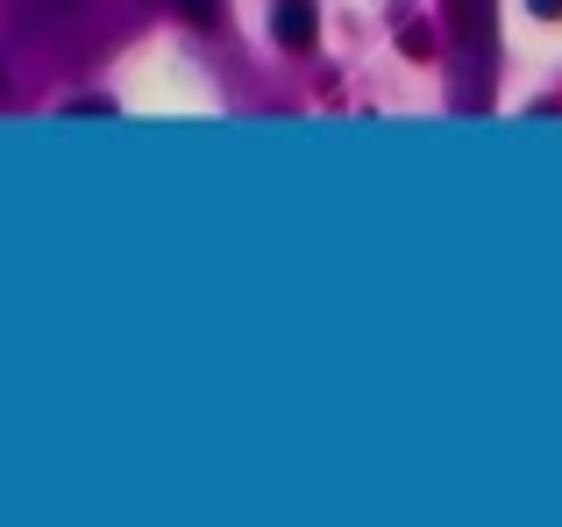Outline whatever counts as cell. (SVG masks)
Listing matches in <instances>:
<instances>
[{"instance_id": "7a4b0ae2", "label": "cell", "mask_w": 562, "mask_h": 527, "mask_svg": "<svg viewBox=\"0 0 562 527\" xmlns=\"http://www.w3.org/2000/svg\"><path fill=\"white\" fill-rule=\"evenodd\" d=\"M171 8H179L192 29H214V22H221V8H214V0H171Z\"/></svg>"}, {"instance_id": "6da1fadb", "label": "cell", "mask_w": 562, "mask_h": 527, "mask_svg": "<svg viewBox=\"0 0 562 527\" xmlns=\"http://www.w3.org/2000/svg\"><path fill=\"white\" fill-rule=\"evenodd\" d=\"M271 29H278V43H292V51H306V43H314V8H306V0H278Z\"/></svg>"}, {"instance_id": "3957f363", "label": "cell", "mask_w": 562, "mask_h": 527, "mask_svg": "<svg viewBox=\"0 0 562 527\" xmlns=\"http://www.w3.org/2000/svg\"><path fill=\"white\" fill-rule=\"evenodd\" d=\"M527 8H535L541 22H555V14H562V0H527Z\"/></svg>"}]
</instances>
